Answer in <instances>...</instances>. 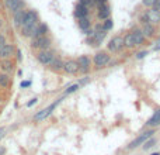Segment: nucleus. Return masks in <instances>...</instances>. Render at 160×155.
<instances>
[{"label": "nucleus", "mask_w": 160, "mask_h": 155, "mask_svg": "<svg viewBox=\"0 0 160 155\" xmlns=\"http://www.w3.org/2000/svg\"><path fill=\"white\" fill-rule=\"evenodd\" d=\"M62 100H63V97H59V99H56L53 103H51L48 107H45V109H42V110H39L38 113L34 116V121H42V120L48 119V117H49L51 114L53 113V110L58 107V104L62 102Z\"/></svg>", "instance_id": "obj_1"}, {"label": "nucleus", "mask_w": 160, "mask_h": 155, "mask_svg": "<svg viewBox=\"0 0 160 155\" xmlns=\"http://www.w3.org/2000/svg\"><path fill=\"white\" fill-rule=\"evenodd\" d=\"M143 24H159L160 23V11L155 10L153 7H150V10H148L143 16L141 17Z\"/></svg>", "instance_id": "obj_2"}, {"label": "nucleus", "mask_w": 160, "mask_h": 155, "mask_svg": "<svg viewBox=\"0 0 160 155\" xmlns=\"http://www.w3.org/2000/svg\"><path fill=\"white\" fill-rule=\"evenodd\" d=\"M31 47L32 48H38L39 51L48 50L51 47V38L48 35H42V37H32L31 41Z\"/></svg>", "instance_id": "obj_3"}, {"label": "nucleus", "mask_w": 160, "mask_h": 155, "mask_svg": "<svg viewBox=\"0 0 160 155\" xmlns=\"http://www.w3.org/2000/svg\"><path fill=\"white\" fill-rule=\"evenodd\" d=\"M155 134V130H148V131H145V133H142L141 136H138L135 140H133L132 142H131L129 145H128V150H135V148H138V147H141L142 144H143L146 140H149V138H152V136Z\"/></svg>", "instance_id": "obj_4"}, {"label": "nucleus", "mask_w": 160, "mask_h": 155, "mask_svg": "<svg viewBox=\"0 0 160 155\" xmlns=\"http://www.w3.org/2000/svg\"><path fill=\"white\" fill-rule=\"evenodd\" d=\"M38 23H39L38 14L34 10H28V11H25L24 21H22V24H21V28H30V27H32V25H37Z\"/></svg>", "instance_id": "obj_5"}, {"label": "nucleus", "mask_w": 160, "mask_h": 155, "mask_svg": "<svg viewBox=\"0 0 160 155\" xmlns=\"http://www.w3.org/2000/svg\"><path fill=\"white\" fill-rule=\"evenodd\" d=\"M53 58H55V54H53L52 51H49V50L39 51V52L37 54V61H38L39 64L45 65V67H48V65L52 62Z\"/></svg>", "instance_id": "obj_6"}, {"label": "nucleus", "mask_w": 160, "mask_h": 155, "mask_svg": "<svg viewBox=\"0 0 160 155\" xmlns=\"http://www.w3.org/2000/svg\"><path fill=\"white\" fill-rule=\"evenodd\" d=\"M124 48V38L121 35H115L108 42V51L110 52H119Z\"/></svg>", "instance_id": "obj_7"}, {"label": "nucleus", "mask_w": 160, "mask_h": 155, "mask_svg": "<svg viewBox=\"0 0 160 155\" xmlns=\"http://www.w3.org/2000/svg\"><path fill=\"white\" fill-rule=\"evenodd\" d=\"M93 61H94L96 68H104L105 65L110 62V55H108L105 51H100V52H97L96 55H94Z\"/></svg>", "instance_id": "obj_8"}, {"label": "nucleus", "mask_w": 160, "mask_h": 155, "mask_svg": "<svg viewBox=\"0 0 160 155\" xmlns=\"http://www.w3.org/2000/svg\"><path fill=\"white\" fill-rule=\"evenodd\" d=\"M16 54V47L13 44H4L0 48V61L2 59H10Z\"/></svg>", "instance_id": "obj_9"}, {"label": "nucleus", "mask_w": 160, "mask_h": 155, "mask_svg": "<svg viewBox=\"0 0 160 155\" xmlns=\"http://www.w3.org/2000/svg\"><path fill=\"white\" fill-rule=\"evenodd\" d=\"M79 65V72H83V73H87L90 71V58L87 55H82L76 59Z\"/></svg>", "instance_id": "obj_10"}, {"label": "nucleus", "mask_w": 160, "mask_h": 155, "mask_svg": "<svg viewBox=\"0 0 160 155\" xmlns=\"http://www.w3.org/2000/svg\"><path fill=\"white\" fill-rule=\"evenodd\" d=\"M63 72L69 73V75H76V73H79L78 62L73 61V59H69V61L63 62Z\"/></svg>", "instance_id": "obj_11"}, {"label": "nucleus", "mask_w": 160, "mask_h": 155, "mask_svg": "<svg viewBox=\"0 0 160 155\" xmlns=\"http://www.w3.org/2000/svg\"><path fill=\"white\" fill-rule=\"evenodd\" d=\"M4 4L7 7V10H10L11 13H16V11L21 10L24 7V2L22 0H4Z\"/></svg>", "instance_id": "obj_12"}, {"label": "nucleus", "mask_w": 160, "mask_h": 155, "mask_svg": "<svg viewBox=\"0 0 160 155\" xmlns=\"http://www.w3.org/2000/svg\"><path fill=\"white\" fill-rule=\"evenodd\" d=\"M97 8H98V11H97V17H98L100 20H107V19H110L111 10H110V7H108L107 3H105V4L98 6Z\"/></svg>", "instance_id": "obj_13"}, {"label": "nucleus", "mask_w": 160, "mask_h": 155, "mask_svg": "<svg viewBox=\"0 0 160 155\" xmlns=\"http://www.w3.org/2000/svg\"><path fill=\"white\" fill-rule=\"evenodd\" d=\"M0 69L3 71V73H11L14 69V64L11 59H2L0 61Z\"/></svg>", "instance_id": "obj_14"}, {"label": "nucleus", "mask_w": 160, "mask_h": 155, "mask_svg": "<svg viewBox=\"0 0 160 155\" xmlns=\"http://www.w3.org/2000/svg\"><path fill=\"white\" fill-rule=\"evenodd\" d=\"M73 14H75L76 19H82V17H88V8L84 7L83 4H80L78 3L75 7V11H73Z\"/></svg>", "instance_id": "obj_15"}, {"label": "nucleus", "mask_w": 160, "mask_h": 155, "mask_svg": "<svg viewBox=\"0 0 160 155\" xmlns=\"http://www.w3.org/2000/svg\"><path fill=\"white\" fill-rule=\"evenodd\" d=\"M78 20H79V27L83 30V33L90 35L93 31L90 30V20H88V17H82V19H78Z\"/></svg>", "instance_id": "obj_16"}, {"label": "nucleus", "mask_w": 160, "mask_h": 155, "mask_svg": "<svg viewBox=\"0 0 160 155\" xmlns=\"http://www.w3.org/2000/svg\"><path fill=\"white\" fill-rule=\"evenodd\" d=\"M25 11H27V10L21 8V10H18V11H16V13H13V14H14V16H13V23H14V25H16V27H21L22 21H24Z\"/></svg>", "instance_id": "obj_17"}, {"label": "nucleus", "mask_w": 160, "mask_h": 155, "mask_svg": "<svg viewBox=\"0 0 160 155\" xmlns=\"http://www.w3.org/2000/svg\"><path fill=\"white\" fill-rule=\"evenodd\" d=\"M48 67H49L52 71H55V72H59V71L63 69V61H62L61 58H58V56H55Z\"/></svg>", "instance_id": "obj_18"}, {"label": "nucleus", "mask_w": 160, "mask_h": 155, "mask_svg": "<svg viewBox=\"0 0 160 155\" xmlns=\"http://www.w3.org/2000/svg\"><path fill=\"white\" fill-rule=\"evenodd\" d=\"M132 37H133V42H135V47H136V45L143 44L145 38H146V37L143 35V33H142V30H135V31H132Z\"/></svg>", "instance_id": "obj_19"}, {"label": "nucleus", "mask_w": 160, "mask_h": 155, "mask_svg": "<svg viewBox=\"0 0 160 155\" xmlns=\"http://www.w3.org/2000/svg\"><path fill=\"white\" fill-rule=\"evenodd\" d=\"M146 124L149 126V127H158V126H160V109L155 111V114L148 120Z\"/></svg>", "instance_id": "obj_20"}, {"label": "nucleus", "mask_w": 160, "mask_h": 155, "mask_svg": "<svg viewBox=\"0 0 160 155\" xmlns=\"http://www.w3.org/2000/svg\"><path fill=\"white\" fill-rule=\"evenodd\" d=\"M11 83V78L8 73H0V88H8Z\"/></svg>", "instance_id": "obj_21"}, {"label": "nucleus", "mask_w": 160, "mask_h": 155, "mask_svg": "<svg viewBox=\"0 0 160 155\" xmlns=\"http://www.w3.org/2000/svg\"><path fill=\"white\" fill-rule=\"evenodd\" d=\"M48 33V25L45 23H39L38 24V28H37V33L34 37H42V35H47Z\"/></svg>", "instance_id": "obj_22"}, {"label": "nucleus", "mask_w": 160, "mask_h": 155, "mask_svg": "<svg viewBox=\"0 0 160 155\" xmlns=\"http://www.w3.org/2000/svg\"><path fill=\"white\" fill-rule=\"evenodd\" d=\"M155 27L152 24H143V28H142V33H143L145 37H152L155 35Z\"/></svg>", "instance_id": "obj_23"}, {"label": "nucleus", "mask_w": 160, "mask_h": 155, "mask_svg": "<svg viewBox=\"0 0 160 155\" xmlns=\"http://www.w3.org/2000/svg\"><path fill=\"white\" fill-rule=\"evenodd\" d=\"M124 47H127V48H133V47H135V42H133L132 33H128L127 35L124 37Z\"/></svg>", "instance_id": "obj_24"}, {"label": "nucleus", "mask_w": 160, "mask_h": 155, "mask_svg": "<svg viewBox=\"0 0 160 155\" xmlns=\"http://www.w3.org/2000/svg\"><path fill=\"white\" fill-rule=\"evenodd\" d=\"M143 150H149V148H152L153 145L156 144V138H149V140H146V141L143 142Z\"/></svg>", "instance_id": "obj_25"}, {"label": "nucleus", "mask_w": 160, "mask_h": 155, "mask_svg": "<svg viewBox=\"0 0 160 155\" xmlns=\"http://www.w3.org/2000/svg\"><path fill=\"white\" fill-rule=\"evenodd\" d=\"M79 89V83H73V85H70L69 88L65 90V94H69V93H73V92H76Z\"/></svg>", "instance_id": "obj_26"}, {"label": "nucleus", "mask_w": 160, "mask_h": 155, "mask_svg": "<svg viewBox=\"0 0 160 155\" xmlns=\"http://www.w3.org/2000/svg\"><path fill=\"white\" fill-rule=\"evenodd\" d=\"M112 20L111 19H107V20H104V24H102V28H104L105 31H108V30H111L112 28Z\"/></svg>", "instance_id": "obj_27"}, {"label": "nucleus", "mask_w": 160, "mask_h": 155, "mask_svg": "<svg viewBox=\"0 0 160 155\" xmlns=\"http://www.w3.org/2000/svg\"><path fill=\"white\" fill-rule=\"evenodd\" d=\"M79 3L80 4H83L84 7H87V8H90V7H93L94 6L93 0H79Z\"/></svg>", "instance_id": "obj_28"}, {"label": "nucleus", "mask_w": 160, "mask_h": 155, "mask_svg": "<svg viewBox=\"0 0 160 155\" xmlns=\"http://www.w3.org/2000/svg\"><path fill=\"white\" fill-rule=\"evenodd\" d=\"M30 86H31V80H22V82L20 83V88H21V89L30 88Z\"/></svg>", "instance_id": "obj_29"}, {"label": "nucleus", "mask_w": 160, "mask_h": 155, "mask_svg": "<svg viewBox=\"0 0 160 155\" xmlns=\"http://www.w3.org/2000/svg\"><path fill=\"white\" fill-rule=\"evenodd\" d=\"M155 2H156V0H143V4L146 6V7H153Z\"/></svg>", "instance_id": "obj_30"}, {"label": "nucleus", "mask_w": 160, "mask_h": 155, "mask_svg": "<svg viewBox=\"0 0 160 155\" xmlns=\"http://www.w3.org/2000/svg\"><path fill=\"white\" fill-rule=\"evenodd\" d=\"M93 3H94V6H101V4H105L107 3V0H93Z\"/></svg>", "instance_id": "obj_31"}, {"label": "nucleus", "mask_w": 160, "mask_h": 155, "mask_svg": "<svg viewBox=\"0 0 160 155\" xmlns=\"http://www.w3.org/2000/svg\"><path fill=\"white\" fill-rule=\"evenodd\" d=\"M37 102H38V99H37V97H34V99H31V100H30V102H28V103H27V107H32V106H34V104H35V103H37Z\"/></svg>", "instance_id": "obj_32"}, {"label": "nucleus", "mask_w": 160, "mask_h": 155, "mask_svg": "<svg viewBox=\"0 0 160 155\" xmlns=\"http://www.w3.org/2000/svg\"><path fill=\"white\" fill-rule=\"evenodd\" d=\"M148 55V51H142V52H138L136 54V56H138V59H142V58H145V56Z\"/></svg>", "instance_id": "obj_33"}, {"label": "nucleus", "mask_w": 160, "mask_h": 155, "mask_svg": "<svg viewBox=\"0 0 160 155\" xmlns=\"http://www.w3.org/2000/svg\"><path fill=\"white\" fill-rule=\"evenodd\" d=\"M4 44H7V42H6V37L3 35V34H0V48H2Z\"/></svg>", "instance_id": "obj_34"}, {"label": "nucleus", "mask_w": 160, "mask_h": 155, "mask_svg": "<svg viewBox=\"0 0 160 155\" xmlns=\"http://www.w3.org/2000/svg\"><path fill=\"white\" fill-rule=\"evenodd\" d=\"M152 50H153V51H160V38L158 40V42H156V44L153 45Z\"/></svg>", "instance_id": "obj_35"}, {"label": "nucleus", "mask_w": 160, "mask_h": 155, "mask_svg": "<svg viewBox=\"0 0 160 155\" xmlns=\"http://www.w3.org/2000/svg\"><path fill=\"white\" fill-rule=\"evenodd\" d=\"M153 8H155V10H159V11H160V0H156L155 4H153Z\"/></svg>", "instance_id": "obj_36"}, {"label": "nucleus", "mask_w": 160, "mask_h": 155, "mask_svg": "<svg viewBox=\"0 0 160 155\" xmlns=\"http://www.w3.org/2000/svg\"><path fill=\"white\" fill-rule=\"evenodd\" d=\"M4 134H6V128L4 127H0V140L4 137Z\"/></svg>", "instance_id": "obj_37"}, {"label": "nucleus", "mask_w": 160, "mask_h": 155, "mask_svg": "<svg viewBox=\"0 0 160 155\" xmlns=\"http://www.w3.org/2000/svg\"><path fill=\"white\" fill-rule=\"evenodd\" d=\"M87 82H88V78L86 76V78H83V79L80 80V85H84V83H87Z\"/></svg>", "instance_id": "obj_38"}, {"label": "nucleus", "mask_w": 160, "mask_h": 155, "mask_svg": "<svg viewBox=\"0 0 160 155\" xmlns=\"http://www.w3.org/2000/svg\"><path fill=\"white\" fill-rule=\"evenodd\" d=\"M17 59H18V61H21V51H20V50H17Z\"/></svg>", "instance_id": "obj_39"}, {"label": "nucleus", "mask_w": 160, "mask_h": 155, "mask_svg": "<svg viewBox=\"0 0 160 155\" xmlns=\"http://www.w3.org/2000/svg\"><path fill=\"white\" fill-rule=\"evenodd\" d=\"M6 152V148L4 147H0V155H4Z\"/></svg>", "instance_id": "obj_40"}, {"label": "nucleus", "mask_w": 160, "mask_h": 155, "mask_svg": "<svg viewBox=\"0 0 160 155\" xmlns=\"http://www.w3.org/2000/svg\"><path fill=\"white\" fill-rule=\"evenodd\" d=\"M2 27H3V20L0 19V28H2Z\"/></svg>", "instance_id": "obj_41"}, {"label": "nucleus", "mask_w": 160, "mask_h": 155, "mask_svg": "<svg viewBox=\"0 0 160 155\" xmlns=\"http://www.w3.org/2000/svg\"><path fill=\"white\" fill-rule=\"evenodd\" d=\"M150 155H160L159 152H153V154H150Z\"/></svg>", "instance_id": "obj_42"}, {"label": "nucleus", "mask_w": 160, "mask_h": 155, "mask_svg": "<svg viewBox=\"0 0 160 155\" xmlns=\"http://www.w3.org/2000/svg\"><path fill=\"white\" fill-rule=\"evenodd\" d=\"M0 103H2V97H0Z\"/></svg>", "instance_id": "obj_43"}, {"label": "nucleus", "mask_w": 160, "mask_h": 155, "mask_svg": "<svg viewBox=\"0 0 160 155\" xmlns=\"http://www.w3.org/2000/svg\"><path fill=\"white\" fill-rule=\"evenodd\" d=\"M0 6H2V4H0Z\"/></svg>", "instance_id": "obj_44"}]
</instances>
